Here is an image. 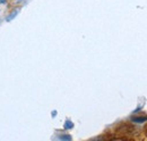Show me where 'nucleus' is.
Masks as SVG:
<instances>
[{
	"label": "nucleus",
	"mask_w": 147,
	"mask_h": 141,
	"mask_svg": "<svg viewBox=\"0 0 147 141\" xmlns=\"http://www.w3.org/2000/svg\"><path fill=\"white\" fill-rule=\"evenodd\" d=\"M0 3H6V0H0Z\"/></svg>",
	"instance_id": "obj_5"
},
{
	"label": "nucleus",
	"mask_w": 147,
	"mask_h": 141,
	"mask_svg": "<svg viewBox=\"0 0 147 141\" xmlns=\"http://www.w3.org/2000/svg\"><path fill=\"white\" fill-rule=\"evenodd\" d=\"M59 138L61 140H71V137H69V136H60Z\"/></svg>",
	"instance_id": "obj_3"
},
{
	"label": "nucleus",
	"mask_w": 147,
	"mask_h": 141,
	"mask_svg": "<svg viewBox=\"0 0 147 141\" xmlns=\"http://www.w3.org/2000/svg\"><path fill=\"white\" fill-rule=\"evenodd\" d=\"M74 127V124L70 122V121H67L66 123H65V129L66 130H69V129H73Z\"/></svg>",
	"instance_id": "obj_2"
},
{
	"label": "nucleus",
	"mask_w": 147,
	"mask_h": 141,
	"mask_svg": "<svg viewBox=\"0 0 147 141\" xmlns=\"http://www.w3.org/2000/svg\"><path fill=\"white\" fill-rule=\"evenodd\" d=\"M147 121V117H134L132 122L134 123H144Z\"/></svg>",
	"instance_id": "obj_1"
},
{
	"label": "nucleus",
	"mask_w": 147,
	"mask_h": 141,
	"mask_svg": "<svg viewBox=\"0 0 147 141\" xmlns=\"http://www.w3.org/2000/svg\"><path fill=\"white\" fill-rule=\"evenodd\" d=\"M17 12H18V10H15L14 13H11V16H10V17H8L7 19H8V21H10V19H11V17H15V16H16V14H17Z\"/></svg>",
	"instance_id": "obj_4"
}]
</instances>
